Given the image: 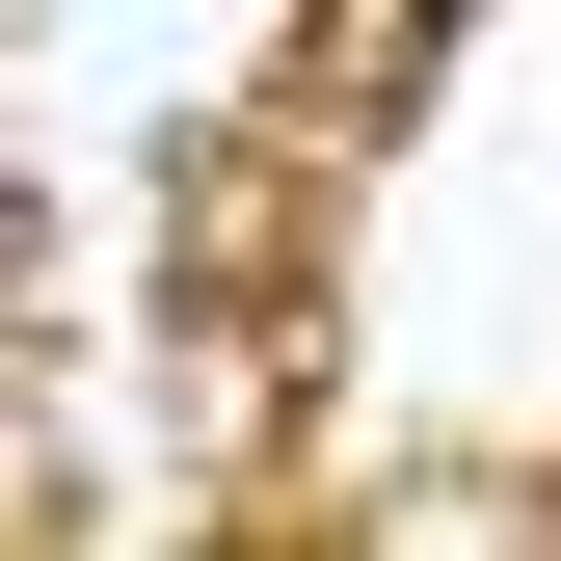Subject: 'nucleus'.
<instances>
[{
	"instance_id": "f257e3e1",
	"label": "nucleus",
	"mask_w": 561,
	"mask_h": 561,
	"mask_svg": "<svg viewBox=\"0 0 561 561\" xmlns=\"http://www.w3.org/2000/svg\"><path fill=\"white\" fill-rule=\"evenodd\" d=\"M428 54H455V0H321V27H295V134H321V161H347V134H401V107H428Z\"/></svg>"
}]
</instances>
